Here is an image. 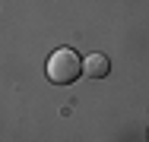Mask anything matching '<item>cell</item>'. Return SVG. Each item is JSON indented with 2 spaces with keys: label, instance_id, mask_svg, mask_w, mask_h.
<instances>
[{
  "label": "cell",
  "instance_id": "obj_1",
  "mask_svg": "<svg viewBox=\"0 0 149 142\" xmlns=\"http://www.w3.org/2000/svg\"><path fill=\"white\" fill-rule=\"evenodd\" d=\"M83 73V57L73 48H57L48 57V82L54 85H73Z\"/></svg>",
  "mask_w": 149,
  "mask_h": 142
},
{
  "label": "cell",
  "instance_id": "obj_2",
  "mask_svg": "<svg viewBox=\"0 0 149 142\" xmlns=\"http://www.w3.org/2000/svg\"><path fill=\"white\" fill-rule=\"evenodd\" d=\"M83 73H86L89 79H105V76L111 73V63H108L105 54H92V57L83 60Z\"/></svg>",
  "mask_w": 149,
  "mask_h": 142
}]
</instances>
